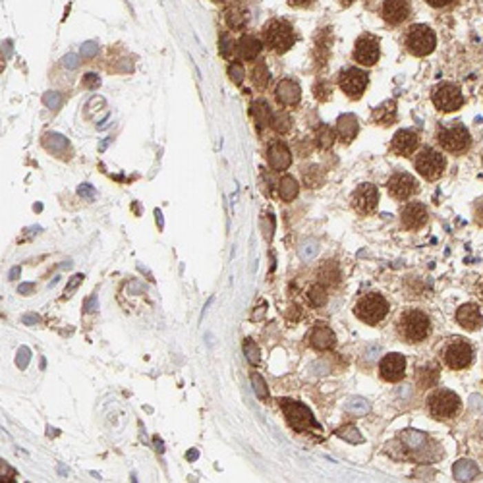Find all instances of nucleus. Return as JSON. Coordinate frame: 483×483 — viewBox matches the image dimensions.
Returning <instances> with one entry per match:
<instances>
[{"instance_id":"f257e3e1","label":"nucleus","mask_w":483,"mask_h":483,"mask_svg":"<svg viewBox=\"0 0 483 483\" xmlns=\"http://www.w3.org/2000/svg\"><path fill=\"white\" fill-rule=\"evenodd\" d=\"M396 333L408 345H418L431 335V319L422 309H404L396 321Z\"/></svg>"},{"instance_id":"f03ea898","label":"nucleus","mask_w":483,"mask_h":483,"mask_svg":"<svg viewBox=\"0 0 483 483\" xmlns=\"http://www.w3.org/2000/svg\"><path fill=\"white\" fill-rule=\"evenodd\" d=\"M263 43L269 50L276 54H285L294 47L296 43V31L292 23L286 20H271L263 28Z\"/></svg>"},{"instance_id":"7ed1b4c3","label":"nucleus","mask_w":483,"mask_h":483,"mask_svg":"<svg viewBox=\"0 0 483 483\" xmlns=\"http://www.w3.org/2000/svg\"><path fill=\"white\" fill-rule=\"evenodd\" d=\"M462 402L460 396L449 391V389H435L431 395L427 396V410L435 420H453L454 415L460 412Z\"/></svg>"},{"instance_id":"20e7f679","label":"nucleus","mask_w":483,"mask_h":483,"mask_svg":"<svg viewBox=\"0 0 483 483\" xmlns=\"http://www.w3.org/2000/svg\"><path fill=\"white\" fill-rule=\"evenodd\" d=\"M354 314L360 321H364L365 325H377L389 314V302L379 292H367L358 300Z\"/></svg>"},{"instance_id":"39448f33","label":"nucleus","mask_w":483,"mask_h":483,"mask_svg":"<svg viewBox=\"0 0 483 483\" xmlns=\"http://www.w3.org/2000/svg\"><path fill=\"white\" fill-rule=\"evenodd\" d=\"M437 139H439V145L449 151V153H454V155H460V153H466L468 149L472 147V136L468 128L464 126L462 122H454V124H449V126H441L439 132H437Z\"/></svg>"},{"instance_id":"423d86ee","label":"nucleus","mask_w":483,"mask_h":483,"mask_svg":"<svg viewBox=\"0 0 483 483\" xmlns=\"http://www.w3.org/2000/svg\"><path fill=\"white\" fill-rule=\"evenodd\" d=\"M278 404L285 412L286 420L290 427L294 431H311V429H319L316 418L311 414V410L304 406L302 402H296V400H290V398H280Z\"/></svg>"},{"instance_id":"0eeeda50","label":"nucleus","mask_w":483,"mask_h":483,"mask_svg":"<svg viewBox=\"0 0 483 483\" xmlns=\"http://www.w3.org/2000/svg\"><path fill=\"white\" fill-rule=\"evenodd\" d=\"M404 43L408 52H412L414 56H427L437 47V37H435V31L431 28L418 23L408 30Z\"/></svg>"},{"instance_id":"6e6552de","label":"nucleus","mask_w":483,"mask_h":483,"mask_svg":"<svg viewBox=\"0 0 483 483\" xmlns=\"http://www.w3.org/2000/svg\"><path fill=\"white\" fill-rule=\"evenodd\" d=\"M443 360L446 367L454 371H460L470 367L473 362V348L464 338H451L443 348Z\"/></svg>"},{"instance_id":"1a4fd4ad","label":"nucleus","mask_w":483,"mask_h":483,"mask_svg":"<svg viewBox=\"0 0 483 483\" xmlns=\"http://www.w3.org/2000/svg\"><path fill=\"white\" fill-rule=\"evenodd\" d=\"M444 168H446V158L433 147H424L415 157V170L429 182L443 176Z\"/></svg>"},{"instance_id":"9d476101","label":"nucleus","mask_w":483,"mask_h":483,"mask_svg":"<svg viewBox=\"0 0 483 483\" xmlns=\"http://www.w3.org/2000/svg\"><path fill=\"white\" fill-rule=\"evenodd\" d=\"M431 101L441 112H454V110L462 109L464 95L460 88L454 83H439L431 91Z\"/></svg>"},{"instance_id":"9b49d317","label":"nucleus","mask_w":483,"mask_h":483,"mask_svg":"<svg viewBox=\"0 0 483 483\" xmlns=\"http://www.w3.org/2000/svg\"><path fill=\"white\" fill-rule=\"evenodd\" d=\"M369 83V76L360 68H346L338 76V85L350 99H360Z\"/></svg>"},{"instance_id":"f8f14e48","label":"nucleus","mask_w":483,"mask_h":483,"mask_svg":"<svg viewBox=\"0 0 483 483\" xmlns=\"http://www.w3.org/2000/svg\"><path fill=\"white\" fill-rule=\"evenodd\" d=\"M350 201L358 215H371L379 205V189L373 184H360L354 189Z\"/></svg>"},{"instance_id":"ddd939ff","label":"nucleus","mask_w":483,"mask_h":483,"mask_svg":"<svg viewBox=\"0 0 483 483\" xmlns=\"http://www.w3.org/2000/svg\"><path fill=\"white\" fill-rule=\"evenodd\" d=\"M387 189H389V194L395 199L406 201V199H410L418 192V182L408 172H395L393 176L389 178V182H387Z\"/></svg>"},{"instance_id":"4468645a","label":"nucleus","mask_w":483,"mask_h":483,"mask_svg":"<svg viewBox=\"0 0 483 483\" xmlns=\"http://www.w3.org/2000/svg\"><path fill=\"white\" fill-rule=\"evenodd\" d=\"M379 54H381L379 39L373 37V35H362L360 39L356 41L354 60L360 66H373L375 62L379 60Z\"/></svg>"},{"instance_id":"2eb2a0df","label":"nucleus","mask_w":483,"mask_h":483,"mask_svg":"<svg viewBox=\"0 0 483 483\" xmlns=\"http://www.w3.org/2000/svg\"><path fill=\"white\" fill-rule=\"evenodd\" d=\"M379 375L389 383H398L402 381L406 375V358L398 352L383 356L381 364H379Z\"/></svg>"},{"instance_id":"dca6fc26","label":"nucleus","mask_w":483,"mask_h":483,"mask_svg":"<svg viewBox=\"0 0 483 483\" xmlns=\"http://www.w3.org/2000/svg\"><path fill=\"white\" fill-rule=\"evenodd\" d=\"M383 20L391 25H400L412 14V4L410 0H384L383 2Z\"/></svg>"},{"instance_id":"f3484780","label":"nucleus","mask_w":483,"mask_h":483,"mask_svg":"<svg viewBox=\"0 0 483 483\" xmlns=\"http://www.w3.org/2000/svg\"><path fill=\"white\" fill-rule=\"evenodd\" d=\"M427 209L422 203L418 201H412V203H406L404 209L400 211V220H402V227L408 228V230H420L422 227H425L427 223Z\"/></svg>"},{"instance_id":"a211bd4d","label":"nucleus","mask_w":483,"mask_h":483,"mask_svg":"<svg viewBox=\"0 0 483 483\" xmlns=\"http://www.w3.org/2000/svg\"><path fill=\"white\" fill-rule=\"evenodd\" d=\"M418 147H420V138L412 130H398L393 138V143H391L393 153L400 155V157H410Z\"/></svg>"},{"instance_id":"6ab92c4d","label":"nucleus","mask_w":483,"mask_h":483,"mask_svg":"<svg viewBox=\"0 0 483 483\" xmlns=\"http://www.w3.org/2000/svg\"><path fill=\"white\" fill-rule=\"evenodd\" d=\"M456 323L466 331H477L483 325V316L475 304H464L456 309Z\"/></svg>"},{"instance_id":"aec40b11","label":"nucleus","mask_w":483,"mask_h":483,"mask_svg":"<svg viewBox=\"0 0 483 483\" xmlns=\"http://www.w3.org/2000/svg\"><path fill=\"white\" fill-rule=\"evenodd\" d=\"M276 101L282 105V107H296L300 99H302V89L298 85L294 79H282L278 85H276Z\"/></svg>"},{"instance_id":"412c9836","label":"nucleus","mask_w":483,"mask_h":483,"mask_svg":"<svg viewBox=\"0 0 483 483\" xmlns=\"http://www.w3.org/2000/svg\"><path fill=\"white\" fill-rule=\"evenodd\" d=\"M267 161H269V167L273 170H286L292 163V155H290V151L282 141H275V143L269 145Z\"/></svg>"},{"instance_id":"4be33fe9","label":"nucleus","mask_w":483,"mask_h":483,"mask_svg":"<svg viewBox=\"0 0 483 483\" xmlns=\"http://www.w3.org/2000/svg\"><path fill=\"white\" fill-rule=\"evenodd\" d=\"M309 345L316 350H331V348H335L336 336L327 325H317L309 333Z\"/></svg>"},{"instance_id":"5701e85b","label":"nucleus","mask_w":483,"mask_h":483,"mask_svg":"<svg viewBox=\"0 0 483 483\" xmlns=\"http://www.w3.org/2000/svg\"><path fill=\"white\" fill-rule=\"evenodd\" d=\"M261 47H263V45H261V41L257 39V37H254V35H242L236 43V54L242 60L251 62V60H256L257 54L261 52Z\"/></svg>"},{"instance_id":"b1692460","label":"nucleus","mask_w":483,"mask_h":483,"mask_svg":"<svg viewBox=\"0 0 483 483\" xmlns=\"http://www.w3.org/2000/svg\"><path fill=\"white\" fill-rule=\"evenodd\" d=\"M336 130H338V138L345 143H350L352 139H356L358 136V130H360V124L356 120L354 114H342L338 122H336Z\"/></svg>"},{"instance_id":"393cba45","label":"nucleus","mask_w":483,"mask_h":483,"mask_svg":"<svg viewBox=\"0 0 483 483\" xmlns=\"http://www.w3.org/2000/svg\"><path fill=\"white\" fill-rule=\"evenodd\" d=\"M227 23L230 30H244L247 23V10L240 2H232L227 8Z\"/></svg>"},{"instance_id":"a878e982","label":"nucleus","mask_w":483,"mask_h":483,"mask_svg":"<svg viewBox=\"0 0 483 483\" xmlns=\"http://www.w3.org/2000/svg\"><path fill=\"white\" fill-rule=\"evenodd\" d=\"M249 112L251 116L256 119L257 126L259 128H265V126H271V120H273V110L269 107V103L263 99L254 101L251 107H249Z\"/></svg>"},{"instance_id":"bb28decb","label":"nucleus","mask_w":483,"mask_h":483,"mask_svg":"<svg viewBox=\"0 0 483 483\" xmlns=\"http://www.w3.org/2000/svg\"><path fill=\"white\" fill-rule=\"evenodd\" d=\"M415 381L422 389H431L439 381V365L427 364L424 367H418L415 371Z\"/></svg>"},{"instance_id":"cd10ccee","label":"nucleus","mask_w":483,"mask_h":483,"mask_svg":"<svg viewBox=\"0 0 483 483\" xmlns=\"http://www.w3.org/2000/svg\"><path fill=\"white\" fill-rule=\"evenodd\" d=\"M373 120L377 122V124H381V126H389L391 122H395L396 120L395 101H387V103H383L381 107H377V109L373 110Z\"/></svg>"},{"instance_id":"c85d7f7f","label":"nucleus","mask_w":483,"mask_h":483,"mask_svg":"<svg viewBox=\"0 0 483 483\" xmlns=\"http://www.w3.org/2000/svg\"><path fill=\"white\" fill-rule=\"evenodd\" d=\"M317 276H319V282L323 286H335L340 280V269H338L335 261H325L323 267L319 269V275Z\"/></svg>"},{"instance_id":"c756f323","label":"nucleus","mask_w":483,"mask_h":483,"mask_svg":"<svg viewBox=\"0 0 483 483\" xmlns=\"http://www.w3.org/2000/svg\"><path fill=\"white\" fill-rule=\"evenodd\" d=\"M316 143L319 149H331L333 143H335V132L333 128H329L327 124H321L319 128L316 130Z\"/></svg>"},{"instance_id":"7c9ffc66","label":"nucleus","mask_w":483,"mask_h":483,"mask_svg":"<svg viewBox=\"0 0 483 483\" xmlns=\"http://www.w3.org/2000/svg\"><path fill=\"white\" fill-rule=\"evenodd\" d=\"M251 81L257 89H265L269 85V68L263 60L256 62V66L251 70Z\"/></svg>"},{"instance_id":"2f4dec72","label":"nucleus","mask_w":483,"mask_h":483,"mask_svg":"<svg viewBox=\"0 0 483 483\" xmlns=\"http://www.w3.org/2000/svg\"><path fill=\"white\" fill-rule=\"evenodd\" d=\"M278 194L285 201H292L298 196V182L292 176H285L278 182Z\"/></svg>"},{"instance_id":"473e14b6","label":"nucleus","mask_w":483,"mask_h":483,"mask_svg":"<svg viewBox=\"0 0 483 483\" xmlns=\"http://www.w3.org/2000/svg\"><path fill=\"white\" fill-rule=\"evenodd\" d=\"M290 126H292V120L288 116V112H276V114H273L271 128L275 130L276 134H288Z\"/></svg>"},{"instance_id":"72a5a7b5","label":"nucleus","mask_w":483,"mask_h":483,"mask_svg":"<svg viewBox=\"0 0 483 483\" xmlns=\"http://www.w3.org/2000/svg\"><path fill=\"white\" fill-rule=\"evenodd\" d=\"M323 180H325V174H323V170L319 167H307L306 172H304V182H306V186L309 187H319L321 184H323Z\"/></svg>"},{"instance_id":"f704fd0d","label":"nucleus","mask_w":483,"mask_h":483,"mask_svg":"<svg viewBox=\"0 0 483 483\" xmlns=\"http://www.w3.org/2000/svg\"><path fill=\"white\" fill-rule=\"evenodd\" d=\"M307 298H309V302L314 304L316 307H321V306H325L327 304V290H325V286L321 285H316V286H311L309 290H307Z\"/></svg>"},{"instance_id":"c9c22d12","label":"nucleus","mask_w":483,"mask_h":483,"mask_svg":"<svg viewBox=\"0 0 483 483\" xmlns=\"http://www.w3.org/2000/svg\"><path fill=\"white\" fill-rule=\"evenodd\" d=\"M336 435L338 437H342V439H346V441H350V443H362V435H360V431L356 429L354 425H346V427H342V429H338L336 431Z\"/></svg>"},{"instance_id":"e433bc0d","label":"nucleus","mask_w":483,"mask_h":483,"mask_svg":"<svg viewBox=\"0 0 483 483\" xmlns=\"http://www.w3.org/2000/svg\"><path fill=\"white\" fill-rule=\"evenodd\" d=\"M346 410L354 415H364L369 412V404H367L365 400H362V398H354V400H350V402L346 404Z\"/></svg>"},{"instance_id":"4c0bfd02","label":"nucleus","mask_w":483,"mask_h":483,"mask_svg":"<svg viewBox=\"0 0 483 483\" xmlns=\"http://www.w3.org/2000/svg\"><path fill=\"white\" fill-rule=\"evenodd\" d=\"M232 52H236V43L230 39L228 33H223V37H220V54L225 59H232Z\"/></svg>"},{"instance_id":"58836bf2","label":"nucleus","mask_w":483,"mask_h":483,"mask_svg":"<svg viewBox=\"0 0 483 483\" xmlns=\"http://www.w3.org/2000/svg\"><path fill=\"white\" fill-rule=\"evenodd\" d=\"M244 354H246V358L249 360V364L254 365L259 364V360H261L259 348H257V345L254 340H246V342H244Z\"/></svg>"},{"instance_id":"ea45409f","label":"nucleus","mask_w":483,"mask_h":483,"mask_svg":"<svg viewBox=\"0 0 483 483\" xmlns=\"http://www.w3.org/2000/svg\"><path fill=\"white\" fill-rule=\"evenodd\" d=\"M251 383H254V391H256V395L261 398V400H267V396H269V391H267V384L265 381H263V377L259 373H251Z\"/></svg>"},{"instance_id":"a19ab883","label":"nucleus","mask_w":483,"mask_h":483,"mask_svg":"<svg viewBox=\"0 0 483 483\" xmlns=\"http://www.w3.org/2000/svg\"><path fill=\"white\" fill-rule=\"evenodd\" d=\"M228 78L232 79L236 85H240V83L244 81V68H242V64L232 62V64L228 66Z\"/></svg>"},{"instance_id":"79ce46f5","label":"nucleus","mask_w":483,"mask_h":483,"mask_svg":"<svg viewBox=\"0 0 483 483\" xmlns=\"http://www.w3.org/2000/svg\"><path fill=\"white\" fill-rule=\"evenodd\" d=\"M314 93L319 101H327L331 97V85L327 81H319L316 88H314Z\"/></svg>"},{"instance_id":"37998d69","label":"nucleus","mask_w":483,"mask_h":483,"mask_svg":"<svg viewBox=\"0 0 483 483\" xmlns=\"http://www.w3.org/2000/svg\"><path fill=\"white\" fill-rule=\"evenodd\" d=\"M31 360V352L28 346H21L20 352H18V358H16V365L20 367V369H25L28 367V364H30Z\"/></svg>"},{"instance_id":"c03bdc74","label":"nucleus","mask_w":483,"mask_h":483,"mask_svg":"<svg viewBox=\"0 0 483 483\" xmlns=\"http://www.w3.org/2000/svg\"><path fill=\"white\" fill-rule=\"evenodd\" d=\"M81 282H83V275L72 276V278H70V282L66 285V292H64V294H66V296H72V292H74V290H76V288H78Z\"/></svg>"},{"instance_id":"a18cd8bd","label":"nucleus","mask_w":483,"mask_h":483,"mask_svg":"<svg viewBox=\"0 0 483 483\" xmlns=\"http://www.w3.org/2000/svg\"><path fill=\"white\" fill-rule=\"evenodd\" d=\"M473 217H475V223L483 227V199H480L473 207Z\"/></svg>"},{"instance_id":"49530a36","label":"nucleus","mask_w":483,"mask_h":483,"mask_svg":"<svg viewBox=\"0 0 483 483\" xmlns=\"http://www.w3.org/2000/svg\"><path fill=\"white\" fill-rule=\"evenodd\" d=\"M14 475H16V472L12 470L10 466L6 462H2V482H12Z\"/></svg>"},{"instance_id":"de8ad7c7","label":"nucleus","mask_w":483,"mask_h":483,"mask_svg":"<svg viewBox=\"0 0 483 483\" xmlns=\"http://www.w3.org/2000/svg\"><path fill=\"white\" fill-rule=\"evenodd\" d=\"M83 85L89 89H95L99 85V78H97L95 74H88V76L83 78Z\"/></svg>"},{"instance_id":"09e8293b","label":"nucleus","mask_w":483,"mask_h":483,"mask_svg":"<svg viewBox=\"0 0 483 483\" xmlns=\"http://www.w3.org/2000/svg\"><path fill=\"white\" fill-rule=\"evenodd\" d=\"M97 306H99V302H97V294H93V296L89 298L88 302H85V307H83V309H85L88 314H93V311L97 309Z\"/></svg>"},{"instance_id":"8fccbe9b","label":"nucleus","mask_w":483,"mask_h":483,"mask_svg":"<svg viewBox=\"0 0 483 483\" xmlns=\"http://www.w3.org/2000/svg\"><path fill=\"white\" fill-rule=\"evenodd\" d=\"M316 251H317L316 244H314V246H311V244H306L304 247H300V254H302L304 259H309L311 256H316Z\"/></svg>"},{"instance_id":"3c124183","label":"nucleus","mask_w":483,"mask_h":483,"mask_svg":"<svg viewBox=\"0 0 483 483\" xmlns=\"http://www.w3.org/2000/svg\"><path fill=\"white\" fill-rule=\"evenodd\" d=\"M311 2H314V0H288V4H290L292 8H309Z\"/></svg>"},{"instance_id":"603ef678","label":"nucleus","mask_w":483,"mask_h":483,"mask_svg":"<svg viewBox=\"0 0 483 483\" xmlns=\"http://www.w3.org/2000/svg\"><path fill=\"white\" fill-rule=\"evenodd\" d=\"M425 2L433 8H446L449 4H453L454 0H425Z\"/></svg>"},{"instance_id":"864d4df0","label":"nucleus","mask_w":483,"mask_h":483,"mask_svg":"<svg viewBox=\"0 0 483 483\" xmlns=\"http://www.w3.org/2000/svg\"><path fill=\"white\" fill-rule=\"evenodd\" d=\"M33 290H35V285H31V282L20 285V288H18V292H20V294H25V296H28V294H31Z\"/></svg>"},{"instance_id":"5fc2aeb1","label":"nucleus","mask_w":483,"mask_h":483,"mask_svg":"<svg viewBox=\"0 0 483 483\" xmlns=\"http://www.w3.org/2000/svg\"><path fill=\"white\" fill-rule=\"evenodd\" d=\"M23 323H25V325H31V323H39V317H37V316H25V317H23Z\"/></svg>"},{"instance_id":"6e6d98bb","label":"nucleus","mask_w":483,"mask_h":483,"mask_svg":"<svg viewBox=\"0 0 483 483\" xmlns=\"http://www.w3.org/2000/svg\"><path fill=\"white\" fill-rule=\"evenodd\" d=\"M18 276H20V267H14L10 271V275H8V278H10V280H16Z\"/></svg>"},{"instance_id":"4d7b16f0","label":"nucleus","mask_w":483,"mask_h":483,"mask_svg":"<svg viewBox=\"0 0 483 483\" xmlns=\"http://www.w3.org/2000/svg\"><path fill=\"white\" fill-rule=\"evenodd\" d=\"M93 194V189L89 186H83V187H79V196H91Z\"/></svg>"},{"instance_id":"13d9d810","label":"nucleus","mask_w":483,"mask_h":483,"mask_svg":"<svg viewBox=\"0 0 483 483\" xmlns=\"http://www.w3.org/2000/svg\"><path fill=\"white\" fill-rule=\"evenodd\" d=\"M198 456H199L198 451H192V453H187V454H186L187 460H198Z\"/></svg>"},{"instance_id":"bf43d9fd","label":"nucleus","mask_w":483,"mask_h":483,"mask_svg":"<svg viewBox=\"0 0 483 483\" xmlns=\"http://www.w3.org/2000/svg\"><path fill=\"white\" fill-rule=\"evenodd\" d=\"M352 2H354V0H340V4H345V6H350Z\"/></svg>"},{"instance_id":"052dcab7","label":"nucleus","mask_w":483,"mask_h":483,"mask_svg":"<svg viewBox=\"0 0 483 483\" xmlns=\"http://www.w3.org/2000/svg\"><path fill=\"white\" fill-rule=\"evenodd\" d=\"M213 2H225V0H213Z\"/></svg>"}]
</instances>
